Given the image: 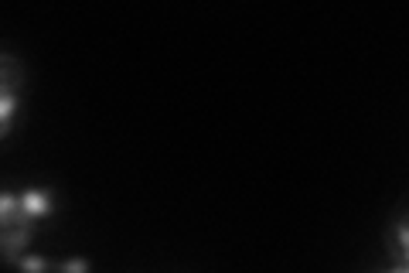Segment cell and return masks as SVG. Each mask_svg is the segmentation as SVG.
<instances>
[{"label":"cell","mask_w":409,"mask_h":273,"mask_svg":"<svg viewBox=\"0 0 409 273\" xmlns=\"http://www.w3.org/2000/svg\"><path fill=\"white\" fill-rule=\"evenodd\" d=\"M31 236H35V222H24V226H14V229H0V256L7 263H18L24 250H28V243H31Z\"/></svg>","instance_id":"obj_1"},{"label":"cell","mask_w":409,"mask_h":273,"mask_svg":"<svg viewBox=\"0 0 409 273\" xmlns=\"http://www.w3.org/2000/svg\"><path fill=\"white\" fill-rule=\"evenodd\" d=\"M24 82H28V72H24V65L18 62V55L0 52V86H7V89L20 93V89H24Z\"/></svg>","instance_id":"obj_2"},{"label":"cell","mask_w":409,"mask_h":273,"mask_svg":"<svg viewBox=\"0 0 409 273\" xmlns=\"http://www.w3.org/2000/svg\"><path fill=\"white\" fill-rule=\"evenodd\" d=\"M20 209H24V212H31L35 219H45V215L55 209V195H52L48 188H35V192H24V195H20Z\"/></svg>","instance_id":"obj_3"},{"label":"cell","mask_w":409,"mask_h":273,"mask_svg":"<svg viewBox=\"0 0 409 273\" xmlns=\"http://www.w3.org/2000/svg\"><path fill=\"white\" fill-rule=\"evenodd\" d=\"M14 99L18 93L14 89H7V86H0V136L11 134V117H14Z\"/></svg>","instance_id":"obj_4"},{"label":"cell","mask_w":409,"mask_h":273,"mask_svg":"<svg viewBox=\"0 0 409 273\" xmlns=\"http://www.w3.org/2000/svg\"><path fill=\"white\" fill-rule=\"evenodd\" d=\"M392 229H396V236H399V246H403V256H406V263H409V212L396 215Z\"/></svg>","instance_id":"obj_5"},{"label":"cell","mask_w":409,"mask_h":273,"mask_svg":"<svg viewBox=\"0 0 409 273\" xmlns=\"http://www.w3.org/2000/svg\"><path fill=\"white\" fill-rule=\"evenodd\" d=\"M18 267H20V270H48L52 263H48V260H41V256H20Z\"/></svg>","instance_id":"obj_6"},{"label":"cell","mask_w":409,"mask_h":273,"mask_svg":"<svg viewBox=\"0 0 409 273\" xmlns=\"http://www.w3.org/2000/svg\"><path fill=\"white\" fill-rule=\"evenodd\" d=\"M55 270H69V273H85L89 270V263H85V260H65V263H55Z\"/></svg>","instance_id":"obj_7"}]
</instances>
